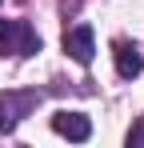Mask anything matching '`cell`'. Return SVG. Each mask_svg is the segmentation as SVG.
Returning a JSON list of instances; mask_svg holds the SVG:
<instances>
[{
    "instance_id": "6da1fadb",
    "label": "cell",
    "mask_w": 144,
    "mask_h": 148,
    "mask_svg": "<svg viewBox=\"0 0 144 148\" xmlns=\"http://www.w3.org/2000/svg\"><path fill=\"white\" fill-rule=\"evenodd\" d=\"M44 92H36V88H4L0 92V132H16V124L40 104Z\"/></svg>"
},
{
    "instance_id": "7a4b0ae2",
    "label": "cell",
    "mask_w": 144,
    "mask_h": 148,
    "mask_svg": "<svg viewBox=\"0 0 144 148\" xmlns=\"http://www.w3.org/2000/svg\"><path fill=\"white\" fill-rule=\"evenodd\" d=\"M0 52L4 56H36L40 36L28 20H0Z\"/></svg>"
},
{
    "instance_id": "3957f363",
    "label": "cell",
    "mask_w": 144,
    "mask_h": 148,
    "mask_svg": "<svg viewBox=\"0 0 144 148\" xmlns=\"http://www.w3.org/2000/svg\"><path fill=\"white\" fill-rule=\"evenodd\" d=\"M64 52H68L76 64H92V56H96V36H92V28L88 24H76L64 32Z\"/></svg>"
},
{
    "instance_id": "277c9868",
    "label": "cell",
    "mask_w": 144,
    "mask_h": 148,
    "mask_svg": "<svg viewBox=\"0 0 144 148\" xmlns=\"http://www.w3.org/2000/svg\"><path fill=\"white\" fill-rule=\"evenodd\" d=\"M52 128L60 132V136H68V140H76V144H84L88 136H92V120L84 116V112H56L52 116Z\"/></svg>"
},
{
    "instance_id": "5b68a950",
    "label": "cell",
    "mask_w": 144,
    "mask_h": 148,
    "mask_svg": "<svg viewBox=\"0 0 144 148\" xmlns=\"http://www.w3.org/2000/svg\"><path fill=\"white\" fill-rule=\"evenodd\" d=\"M112 56H116V72L124 76V80L140 76L144 56H140V48H136V44H128V40H116V44H112Z\"/></svg>"
},
{
    "instance_id": "8992f818",
    "label": "cell",
    "mask_w": 144,
    "mask_h": 148,
    "mask_svg": "<svg viewBox=\"0 0 144 148\" xmlns=\"http://www.w3.org/2000/svg\"><path fill=\"white\" fill-rule=\"evenodd\" d=\"M128 144H132V148H144V116L132 124V132H128Z\"/></svg>"
},
{
    "instance_id": "52a82bcc",
    "label": "cell",
    "mask_w": 144,
    "mask_h": 148,
    "mask_svg": "<svg viewBox=\"0 0 144 148\" xmlns=\"http://www.w3.org/2000/svg\"><path fill=\"white\" fill-rule=\"evenodd\" d=\"M0 4H4V0H0Z\"/></svg>"
}]
</instances>
